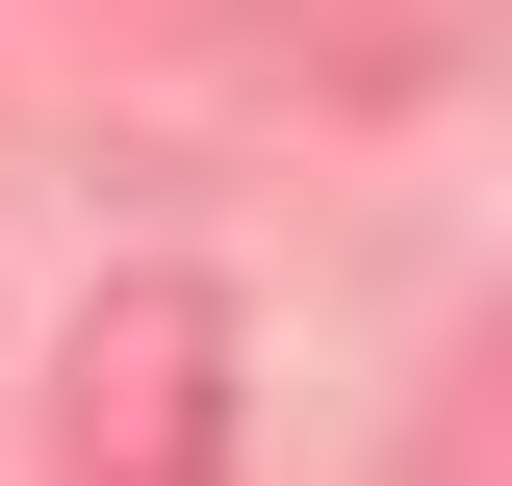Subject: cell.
<instances>
[{"label":"cell","instance_id":"6da1fadb","mask_svg":"<svg viewBox=\"0 0 512 486\" xmlns=\"http://www.w3.org/2000/svg\"><path fill=\"white\" fill-rule=\"evenodd\" d=\"M77 486H205V307L128 282L77 333Z\"/></svg>","mask_w":512,"mask_h":486}]
</instances>
